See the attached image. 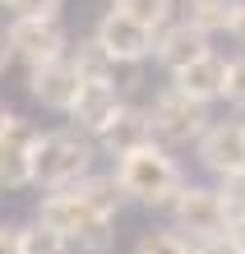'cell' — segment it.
I'll list each match as a JSON object with an SVG mask.
<instances>
[{
  "mask_svg": "<svg viewBox=\"0 0 245 254\" xmlns=\"http://www.w3.org/2000/svg\"><path fill=\"white\" fill-rule=\"evenodd\" d=\"M218 194H222V208H227V236H241L245 241V171L227 176L218 185Z\"/></svg>",
  "mask_w": 245,
  "mask_h": 254,
  "instance_id": "cell-21",
  "label": "cell"
},
{
  "mask_svg": "<svg viewBox=\"0 0 245 254\" xmlns=\"http://www.w3.org/2000/svg\"><path fill=\"white\" fill-rule=\"evenodd\" d=\"M0 254H23V227L0 222Z\"/></svg>",
  "mask_w": 245,
  "mask_h": 254,
  "instance_id": "cell-25",
  "label": "cell"
},
{
  "mask_svg": "<svg viewBox=\"0 0 245 254\" xmlns=\"http://www.w3.org/2000/svg\"><path fill=\"white\" fill-rule=\"evenodd\" d=\"M148 121H153V139H158L162 148H180V143H199L204 139L208 107L194 102V97H185V93H176V88H166V93L153 97Z\"/></svg>",
  "mask_w": 245,
  "mask_h": 254,
  "instance_id": "cell-4",
  "label": "cell"
},
{
  "mask_svg": "<svg viewBox=\"0 0 245 254\" xmlns=\"http://www.w3.org/2000/svg\"><path fill=\"white\" fill-rule=\"evenodd\" d=\"M60 5L65 0H9L14 19H60Z\"/></svg>",
  "mask_w": 245,
  "mask_h": 254,
  "instance_id": "cell-22",
  "label": "cell"
},
{
  "mask_svg": "<svg viewBox=\"0 0 245 254\" xmlns=\"http://www.w3.org/2000/svg\"><path fill=\"white\" fill-rule=\"evenodd\" d=\"M171 217H176V231H190V241H218L227 236V208H222V194L208 190V185H185L180 199L171 203Z\"/></svg>",
  "mask_w": 245,
  "mask_h": 254,
  "instance_id": "cell-5",
  "label": "cell"
},
{
  "mask_svg": "<svg viewBox=\"0 0 245 254\" xmlns=\"http://www.w3.org/2000/svg\"><path fill=\"white\" fill-rule=\"evenodd\" d=\"M120 107H125V97H120L116 83H83L79 97H74V107H70V125L79 134H88V139H97L120 116Z\"/></svg>",
  "mask_w": 245,
  "mask_h": 254,
  "instance_id": "cell-12",
  "label": "cell"
},
{
  "mask_svg": "<svg viewBox=\"0 0 245 254\" xmlns=\"http://www.w3.org/2000/svg\"><path fill=\"white\" fill-rule=\"evenodd\" d=\"M199 254H245V241L241 236H218V241H204Z\"/></svg>",
  "mask_w": 245,
  "mask_h": 254,
  "instance_id": "cell-24",
  "label": "cell"
},
{
  "mask_svg": "<svg viewBox=\"0 0 245 254\" xmlns=\"http://www.w3.org/2000/svg\"><path fill=\"white\" fill-rule=\"evenodd\" d=\"M227 65H232V61H222L218 51H208L204 61H194V65H185L180 74H171V88L208 107V102L227 97Z\"/></svg>",
  "mask_w": 245,
  "mask_h": 254,
  "instance_id": "cell-14",
  "label": "cell"
},
{
  "mask_svg": "<svg viewBox=\"0 0 245 254\" xmlns=\"http://www.w3.org/2000/svg\"><path fill=\"white\" fill-rule=\"evenodd\" d=\"M199 162L218 176V181H227V176H241L245 171V125L241 121H218L204 129V139L194 143Z\"/></svg>",
  "mask_w": 245,
  "mask_h": 254,
  "instance_id": "cell-9",
  "label": "cell"
},
{
  "mask_svg": "<svg viewBox=\"0 0 245 254\" xmlns=\"http://www.w3.org/2000/svg\"><path fill=\"white\" fill-rule=\"evenodd\" d=\"M227 102H232L236 111H245V56H236V61L227 65Z\"/></svg>",
  "mask_w": 245,
  "mask_h": 254,
  "instance_id": "cell-23",
  "label": "cell"
},
{
  "mask_svg": "<svg viewBox=\"0 0 245 254\" xmlns=\"http://www.w3.org/2000/svg\"><path fill=\"white\" fill-rule=\"evenodd\" d=\"M111 9L139 19L144 28H153V33H162V28L176 19V0H111Z\"/></svg>",
  "mask_w": 245,
  "mask_h": 254,
  "instance_id": "cell-19",
  "label": "cell"
},
{
  "mask_svg": "<svg viewBox=\"0 0 245 254\" xmlns=\"http://www.w3.org/2000/svg\"><path fill=\"white\" fill-rule=\"evenodd\" d=\"M93 176V139L79 129H51L33 148V185L37 190H70Z\"/></svg>",
  "mask_w": 245,
  "mask_h": 254,
  "instance_id": "cell-2",
  "label": "cell"
},
{
  "mask_svg": "<svg viewBox=\"0 0 245 254\" xmlns=\"http://www.w3.org/2000/svg\"><path fill=\"white\" fill-rule=\"evenodd\" d=\"M241 0H185V19L199 33H232V14Z\"/></svg>",
  "mask_w": 245,
  "mask_h": 254,
  "instance_id": "cell-16",
  "label": "cell"
},
{
  "mask_svg": "<svg viewBox=\"0 0 245 254\" xmlns=\"http://www.w3.org/2000/svg\"><path fill=\"white\" fill-rule=\"evenodd\" d=\"M74 56V65H79V74H83V83H116V61L106 56L102 47H97V37H88V42H79V47L70 51Z\"/></svg>",
  "mask_w": 245,
  "mask_h": 254,
  "instance_id": "cell-17",
  "label": "cell"
},
{
  "mask_svg": "<svg viewBox=\"0 0 245 254\" xmlns=\"http://www.w3.org/2000/svg\"><path fill=\"white\" fill-rule=\"evenodd\" d=\"M93 37H97V47L111 56L116 65H139L153 56V28H144L139 19H130V14H120V9H106L97 28H93Z\"/></svg>",
  "mask_w": 245,
  "mask_h": 254,
  "instance_id": "cell-6",
  "label": "cell"
},
{
  "mask_svg": "<svg viewBox=\"0 0 245 254\" xmlns=\"http://www.w3.org/2000/svg\"><path fill=\"white\" fill-rule=\"evenodd\" d=\"M97 143H102V153H106V157H116V162H120V157L139 153V148H153L158 139H153V121H148V111H139V107H120V116L97 134Z\"/></svg>",
  "mask_w": 245,
  "mask_h": 254,
  "instance_id": "cell-13",
  "label": "cell"
},
{
  "mask_svg": "<svg viewBox=\"0 0 245 254\" xmlns=\"http://www.w3.org/2000/svg\"><path fill=\"white\" fill-rule=\"evenodd\" d=\"M5 37H9V47H14V61H23L28 69L47 65V61H56V56H70L60 19H14L5 28Z\"/></svg>",
  "mask_w": 245,
  "mask_h": 254,
  "instance_id": "cell-8",
  "label": "cell"
},
{
  "mask_svg": "<svg viewBox=\"0 0 245 254\" xmlns=\"http://www.w3.org/2000/svg\"><path fill=\"white\" fill-rule=\"evenodd\" d=\"M116 181H120L130 203H144V208H171L180 199V190H185V176H180L176 157L162 143L120 157L116 162Z\"/></svg>",
  "mask_w": 245,
  "mask_h": 254,
  "instance_id": "cell-1",
  "label": "cell"
},
{
  "mask_svg": "<svg viewBox=\"0 0 245 254\" xmlns=\"http://www.w3.org/2000/svg\"><path fill=\"white\" fill-rule=\"evenodd\" d=\"M208 51H213L208 47V33H199L190 19H171L158 37H153V61H158L166 74H180L185 65L204 61Z\"/></svg>",
  "mask_w": 245,
  "mask_h": 254,
  "instance_id": "cell-11",
  "label": "cell"
},
{
  "mask_svg": "<svg viewBox=\"0 0 245 254\" xmlns=\"http://www.w3.org/2000/svg\"><path fill=\"white\" fill-rule=\"evenodd\" d=\"M232 37L245 47V0H241V5H236V14H232Z\"/></svg>",
  "mask_w": 245,
  "mask_h": 254,
  "instance_id": "cell-26",
  "label": "cell"
},
{
  "mask_svg": "<svg viewBox=\"0 0 245 254\" xmlns=\"http://www.w3.org/2000/svg\"><path fill=\"white\" fill-rule=\"evenodd\" d=\"M9 65H14V47H9V37L0 33V74H5Z\"/></svg>",
  "mask_w": 245,
  "mask_h": 254,
  "instance_id": "cell-27",
  "label": "cell"
},
{
  "mask_svg": "<svg viewBox=\"0 0 245 254\" xmlns=\"http://www.w3.org/2000/svg\"><path fill=\"white\" fill-rule=\"evenodd\" d=\"M23 254H79V245H74L65 231H56V227L33 217L23 227Z\"/></svg>",
  "mask_w": 245,
  "mask_h": 254,
  "instance_id": "cell-18",
  "label": "cell"
},
{
  "mask_svg": "<svg viewBox=\"0 0 245 254\" xmlns=\"http://www.w3.org/2000/svg\"><path fill=\"white\" fill-rule=\"evenodd\" d=\"M9 121H14V111L5 107V102H0V134H5V129H9Z\"/></svg>",
  "mask_w": 245,
  "mask_h": 254,
  "instance_id": "cell-28",
  "label": "cell"
},
{
  "mask_svg": "<svg viewBox=\"0 0 245 254\" xmlns=\"http://www.w3.org/2000/svg\"><path fill=\"white\" fill-rule=\"evenodd\" d=\"M134 254H199V241H190L185 231H144L134 241Z\"/></svg>",
  "mask_w": 245,
  "mask_h": 254,
  "instance_id": "cell-20",
  "label": "cell"
},
{
  "mask_svg": "<svg viewBox=\"0 0 245 254\" xmlns=\"http://www.w3.org/2000/svg\"><path fill=\"white\" fill-rule=\"evenodd\" d=\"M37 222L65 231L70 241L79 245V254H106V250H111V241H116V231H111L116 222H111V217H97L93 208H83L70 190L47 194V199L37 203Z\"/></svg>",
  "mask_w": 245,
  "mask_h": 254,
  "instance_id": "cell-3",
  "label": "cell"
},
{
  "mask_svg": "<svg viewBox=\"0 0 245 254\" xmlns=\"http://www.w3.org/2000/svg\"><path fill=\"white\" fill-rule=\"evenodd\" d=\"M70 194L83 208H93L97 217H111V222H116L120 208H125V190H120L116 176H83L79 185H70Z\"/></svg>",
  "mask_w": 245,
  "mask_h": 254,
  "instance_id": "cell-15",
  "label": "cell"
},
{
  "mask_svg": "<svg viewBox=\"0 0 245 254\" xmlns=\"http://www.w3.org/2000/svg\"><path fill=\"white\" fill-rule=\"evenodd\" d=\"M79 88H83V74H79V65H74V56H56V61L28 69V97L42 102L47 111H65L70 116Z\"/></svg>",
  "mask_w": 245,
  "mask_h": 254,
  "instance_id": "cell-7",
  "label": "cell"
},
{
  "mask_svg": "<svg viewBox=\"0 0 245 254\" xmlns=\"http://www.w3.org/2000/svg\"><path fill=\"white\" fill-rule=\"evenodd\" d=\"M0 5H9V0H0Z\"/></svg>",
  "mask_w": 245,
  "mask_h": 254,
  "instance_id": "cell-29",
  "label": "cell"
},
{
  "mask_svg": "<svg viewBox=\"0 0 245 254\" xmlns=\"http://www.w3.org/2000/svg\"><path fill=\"white\" fill-rule=\"evenodd\" d=\"M42 139V129H33L23 116H14L9 129L0 134V194L33 185V148Z\"/></svg>",
  "mask_w": 245,
  "mask_h": 254,
  "instance_id": "cell-10",
  "label": "cell"
}]
</instances>
